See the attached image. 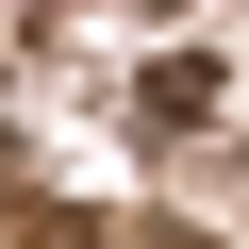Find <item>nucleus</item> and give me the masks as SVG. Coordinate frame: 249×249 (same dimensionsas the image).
I'll return each instance as SVG.
<instances>
[]
</instances>
